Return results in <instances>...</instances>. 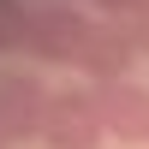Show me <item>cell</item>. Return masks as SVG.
Masks as SVG:
<instances>
[{"mask_svg": "<svg viewBox=\"0 0 149 149\" xmlns=\"http://www.w3.org/2000/svg\"><path fill=\"white\" fill-rule=\"evenodd\" d=\"M102 107L90 90H60L42 113V143L48 149H102Z\"/></svg>", "mask_w": 149, "mask_h": 149, "instance_id": "1", "label": "cell"}, {"mask_svg": "<svg viewBox=\"0 0 149 149\" xmlns=\"http://www.w3.org/2000/svg\"><path fill=\"white\" fill-rule=\"evenodd\" d=\"M95 36V18H84L78 6H42L30 12V54L54 60V66H78L84 48Z\"/></svg>", "mask_w": 149, "mask_h": 149, "instance_id": "2", "label": "cell"}, {"mask_svg": "<svg viewBox=\"0 0 149 149\" xmlns=\"http://www.w3.org/2000/svg\"><path fill=\"white\" fill-rule=\"evenodd\" d=\"M42 113H48V95L30 72H12L0 78V143H18V137H42Z\"/></svg>", "mask_w": 149, "mask_h": 149, "instance_id": "3", "label": "cell"}, {"mask_svg": "<svg viewBox=\"0 0 149 149\" xmlns=\"http://www.w3.org/2000/svg\"><path fill=\"white\" fill-rule=\"evenodd\" d=\"M90 95H95V107H102L107 137L149 143V90H137V84H95Z\"/></svg>", "mask_w": 149, "mask_h": 149, "instance_id": "4", "label": "cell"}, {"mask_svg": "<svg viewBox=\"0 0 149 149\" xmlns=\"http://www.w3.org/2000/svg\"><path fill=\"white\" fill-rule=\"evenodd\" d=\"M131 60H137V42H131L125 24H95V36H90V48H84L78 72H90L95 84H125Z\"/></svg>", "mask_w": 149, "mask_h": 149, "instance_id": "5", "label": "cell"}, {"mask_svg": "<svg viewBox=\"0 0 149 149\" xmlns=\"http://www.w3.org/2000/svg\"><path fill=\"white\" fill-rule=\"evenodd\" d=\"M12 48H30V6L0 0V54H12Z\"/></svg>", "mask_w": 149, "mask_h": 149, "instance_id": "6", "label": "cell"}, {"mask_svg": "<svg viewBox=\"0 0 149 149\" xmlns=\"http://www.w3.org/2000/svg\"><path fill=\"white\" fill-rule=\"evenodd\" d=\"M95 6H102V12H113V18H137V12H149V0H95Z\"/></svg>", "mask_w": 149, "mask_h": 149, "instance_id": "7", "label": "cell"}, {"mask_svg": "<svg viewBox=\"0 0 149 149\" xmlns=\"http://www.w3.org/2000/svg\"><path fill=\"white\" fill-rule=\"evenodd\" d=\"M125 30H131V42H137V54H149V12H137Z\"/></svg>", "mask_w": 149, "mask_h": 149, "instance_id": "8", "label": "cell"}, {"mask_svg": "<svg viewBox=\"0 0 149 149\" xmlns=\"http://www.w3.org/2000/svg\"><path fill=\"white\" fill-rule=\"evenodd\" d=\"M54 6H66V0H54Z\"/></svg>", "mask_w": 149, "mask_h": 149, "instance_id": "9", "label": "cell"}]
</instances>
